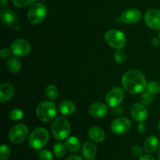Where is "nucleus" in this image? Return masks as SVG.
Segmentation results:
<instances>
[{"instance_id":"f257e3e1","label":"nucleus","mask_w":160,"mask_h":160,"mask_svg":"<svg viewBox=\"0 0 160 160\" xmlns=\"http://www.w3.org/2000/svg\"><path fill=\"white\" fill-rule=\"evenodd\" d=\"M122 85L129 93L138 94L146 88V79L143 73L138 70H129L122 78Z\"/></svg>"},{"instance_id":"f03ea898","label":"nucleus","mask_w":160,"mask_h":160,"mask_svg":"<svg viewBox=\"0 0 160 160\" xmlns=\"http://www.w3.org/2000/svg\"><path fill=\"white\" fill-rule=\"evenodd\" d=\"M56 105L50 101L42 102L36 108V116L42 122L52 121L56 117Z\"/></svg>"},{"instance_id":"7ed1b4c3","label":"nucleus","mask_w":160,"mask_h":160,"mask_svg":"<svg viewBox=\"0 0 160 160\" xmlns=\"http://www.w3.org/2000/svg\"><path fill=\"white\" fill-rule=\"evenodd\" d=\"M49 134L45 128H38L33 130L28 138L29 145L34 149H42L48 142Z\"/></svg>"},{"instance_id":"20e7f679","label":"nucleus","mask_w":160,"mask_h":160,"mask_svg":"<svg viewBox=\"0 0 160 160\" xmlns=\"http://www.w3.org/2000/svg\"><path fill=\"white\" fill-rule=\"evenodd\" d=\"M52 134L57 140H64L70 133V124L64 117H59L52 124Z\"/></svg>"},{"instance_id":"39448f33","label":"nucleus","mask_w":160,"mask_h":160,"mask_svg":"<svg viewBox=\"0 0 160 160\" xmlns=\"http://www.w3.org/2000/svg\"><path fill=\"white\" fill-rule=\"evenodd\" d=\"M105 41L113 48H123L126 45V36L122 31L118 30H109L105 34Z\"/></svg>"},{"instance_id":"423d86ee","label":"nucleus","mask_w":160,"mask_h":160,"mask_svg":"<svg viewBox=\"0 0 160 160\" xmlns=\"http://www.w3.org/2000/svg\"><path fill=\"white\" fill-rule=\"evenodd\" d=\"M47 13L46 7L42 3H34L28 9V17L33 24H38L44 20Z\"/></svg>"},{"instance_id":"0eeeda50","label":"nucleus","mask_w":160,"mask_h":160,"mask_svg":"<svg viewBox=\"0 0 160 160\" xmlns=\"http://www.w3.org/2000/svg\"><path fill=\"white\" fill-rule=\"evenodd\" d=\"M28 128L24 124H17L11 128L9 133V138L12 143L19 144L23 142L28 135Z\"/></svg>"},{"instance_id":"6e6552de","label":"nucleus","mask_w":160,"mask_h":160,"mask_svg":"<svg viewBox=\"0 0 160 160\" xmlns=\"http://www.w3.org/2000/svg\"><path fill=\"white\" fill-rule=\"evenodd\" d=\"M11 52L12 54L19 57L26 56L31 52V44L27 40L23 38H17L11 44Z\"/></svg>"},{"instance_id":"1a4fd4ad","label":"nucleus","mask_w":160,"mask_h":160,"mask_svg":"<svg viewBox=\"0 0 160 160\" xmlns=\"http://www.w3.org/2000/svg\"><path fill=\"white\" fill-rule=\"evenodd\" d=\"M132 123L131 120L125 117H120L113 121L111 123V131L117 135H122L131 130Z\"/></svg>"},{"instance_id":"9d476101","label":"nucleus","mask_w":160,"mask_h":160,"mask_svg":"<svg viewBox=\"0 0 160 160\" xmlns=\"http://www.w3.org/2000/svg\"><path fill=\"white\" fill-rule=\"evenodd\" d=\"M123 97H124V92L121 88H113L106 94V102L109 106L116 108L121 104Z\"/></svg>"},{"instance_id":"9b49d317","label":"nucleus","mask_w":160,"mask_h":160,"mask_svg":"<svg viewBox=\"0 0 160 160\" xmlns=\"http://www.w3.org/2000/svg\"><path fill=\"white\" fill-rule=\"evenodd\" d=\"M145 21L147 26L152 30L160 29V11L150 9L145 12Z\"/></svg>"},{"instance_id":"f8f14e48","label":"nucleus","mask_w":160,"mask_h":160,"mask_svg":"<svg viewBox=\"0 0 160 160\" xmlns=\"http://www.w3.org/2000/svg\"><path fill=\"white\" fill-rule=\"evenodd\" d=\"M131 115L135 120L143 122L148 118V110L142 103H134L130 109Z\"/></svg>"},{"instance_id":"ddd939ff","label":"nucleus","mask_w":160,"mask_h":160,"mask_svg":"<svg viewBox=\"0 0 160 160\" xmlns=\"http://www.w3.org/2000/svg\"><path fill=\"white\" fill-rule=\"evenodd\" d=\"M142 13L139 9H130L123 11L120 16V20L125 23H135L142 19Z\"/></svg>"},{"instance_id":"4468645a","label":"nucleus","mask_w":160,"mask_h":160,"mask_svg":"<svg viewBox=\"0 0 160 160\" xmlns=\"http://www.w3.org/2000/svg\"><path fill=\"white\" fill-rule=\"evenodd\" d=\"M1 21L5 26H13L17 21V14L13 10L9 9H3L0 12Z\"/></svg>"},{"instance_id":"2eb2a0df","label":"nucleus","mask_w":160,"mask_h":160,"mask_svg":"<svg viewBox=\"0 0 160 160\" xmlns=\"http://www.w3.org/2000/svg\"><path fill=\"white\" fill-rule=\"evenodd\" d=\"M15 89L9 83H2L0 86V102H6L13 97Z\"/></svg>"},{"instance_id":"dca6fc26","label":"nucleus","mask_w":160,"mask_h":160,"mask_svg":"<svg viewBox=\"0 0 160 160\" xmlns=\"http://www.w3.org/2000/svg\"><path fill=\"white\" fill-rule=\"evenodd\" d=\"M107 107L102 102L93 103L89 108V113L95 118H102L107 113Z\"/></svg>"},{"instance_id":"f3484780","label":"nucleus","mask_w":160,"mask_h":160,"mask_svg":"<svg viewBox=\"0 0 160 160\" xmlns=\"http://www.w3.org/2000/svg\"><path fill=\"white\" fill-rule=\"evenodd\" d=\"M96 147L92 142H85L81 148V154L83 157L88 160H93L96 156Z\"/></svg>"},{"instance_id":"a211bd4d","label":"nucleus","mask_w":160,"mask_h":160,"mask_svg":"<svg viewBox=\"0 0 160 160\" xmlns=\"http://www.w3.org/2000/svg\"><path fill=\"white\" fill-rule=\"evenodd\" d=\"M159 145V138L156 136H150L144 142V150L147 153H153L156 151Z\"/></svg>"},{"instance_id":"6ab92c4d","label":"nucleus","mask_w":160,"mask_h":160,"mask_svg":"<svg viewBox=\"0 0 160 160\" xmlns=\"http://www.w3.org/2000/svg\"><path fill=\"white\" fill-rule=\"evenodd\" d=\"M88 134L89 138L93 142H97V143L102 142L105 140V138H106V134H105L104 131L100 128H98V127H92V128H91L88 130Z\"/></svg>"},{"instance_id":"aec40b11","label":"nucleus","mask_w":160,"mask_h":160,"mask_svg":"<svg viewBox=\"0 0 160 160\" xmlns=\"http://www.w3.org/2000/svg\"><path fill=\"white\" fill-rule=\"evenodd\" d=\"M76 110V106L72 101L66 100L62 102L59 106V111L62 115H71Z\"/></svg>"},{"instance_id":"412c9836","label":"nucleus","mask_w":160,"mask_h":160,"mask_svg":"<svg viewBox=\"0 0 160 160\" xmlns=\"http://www.w3.org/2000/svg\"><path fill=\"white\" fill-rule=\"evenodd\" d=\"M66 147L71 152H78L81 148V142L76 137H70L66 142Z\"/></svg>"},{"instance_id":"4be33fe9","label":"nucleus","mask_w":160,"mask_h":160,"mask_svg":"<svg viewBox=\"0 0 160 160\" xmlns=\"http://www.w3.org/2000/svg\"><path fill=\"white\" fill-rule=\"evenodd\" d=\"M6 67L8 70L12 73H17L21 68V62L19 59L16 57H11L8 59L6 62Z\"/></svg>"},{"instance_id":"5701e85b","label":"nucleus","mask_w":160,"mask_h":160,"mask_svg":"<svg viewBox=\"0 0 160 160\" xmlns=\"http://www.w3.org/2000/svg\"><path fill=\"white\" fill-rule=\"evenodd\" d=\"M67 149L66 145H63L61 142H57L53 146V152H54L55 156L58 158H61L65 156Z\"/></svg>"},{"instance_id":"b1692460","label":"nucleus","mask_w":160,"mask_h":160,"mask_svg":"<svg viewBox=\"0 0 160 160\" xmlns=\"http://www.w3.org/2000/svg\"><path fill=\"white\" fill-rule=\"evenodd\" d=\"M45 94L50 100H56L58 97V88L56 86L50 84L45 89Z\"/></svg>"},{"instance_id":"393cba45","label":"nucleus","mask_w":160,"mask_h":160,"mask_svg":"<svg viewBox=\"0 0 160 160\" xmlns=\"http://www.w3.org/2000/svg\"><path fill=\"white\" fill-rule=\"evenodd\" d=\"M147 92L152 95H156L160 92V84L157 81H150L146 85Z\"/></svg>"},{"instance_id":"a878e982","label":"nucleus","mask_w":160,"mask_h":160,"mask_svg":"<svg viewBox=\"0 0 160 160\" xmlns=\"http://www.w3.org/2000/svg\"><path fill=\"white\" fill-rule=\"evenodd\" d=\"M153 100H154L153 95H152L148 92H144L141 96V102L144 106H151L153 102Z\"/></svg>"},{"instance_id":"bb28decb","label":"nucleus","mask_w":160,"mask_h":160,"mask_svg":"<svg viewBox=\"0 0 160 160\" xmlns=\"http://www.w3.org/2000/svg\"><path fill=\"white\" fill-rule=\"evenodd\" d=\"M114 59L115 61L118 63H122L126 59V52L123 51L122 48H119L115 52V56H114Z\"/></svg>"},{"instance_id":"cd10ccee","label":"nucleus","mask_w":160,"mask_h":160,"mask_svg":"<svg viewBox=\"0 0 160 160\" xmlns=\"http://www.w3.org/2000/svg\"><path fill=\"white\" fill-rule=\"evenodd\" d=\"M11 153L10 148L6 145H2L0 147V159L4 160L7 159Z\"/></svg>"},{"instance_id":"c85d7f7f","label":"nucleus","mask_w":160,"mask_h":160,"mask_svg":"<svg viewBox=\"0 0 160 160\" xmlns=\"http://www.w3.org/2000/svg\"><path fill=\"white\" fill-rule=\"evenodd\" d=\"M23 111L18 109H13V110L11 111L10 113H9V117H10L11 120H15V121H17V120H21V119L23 118Z\"/></svg>"},{"instance_id":"c756f323","label":"nucleus","mask_w":160,"mask_h":160,"mask_svg":"<svg viewBox=\"0 0 160 160\" xmlns=\"http://www.w3.org/2000/svg\"><path fill=\"white\" fill-rule=\"evenodd\" d=\"M12 2L17 7L23 8L31 5L35 2V0H12Z\"/></svg>"},{"instance_id":"7c9ffc66","label":"nucleus","mask_w":160,"mask_h":160,"mask_svg":"<svg viewBox=\"0 0 160 160\" xmlns=\"http://www.w3.org/2000/svg\"><path fill=\"white\" fill-rule=\"evenodd\" d=\"M40 160H53V156L48 150H42L38 154Z\"/></svg>"},{"instance_id":"2f4dec72","label":"nucleus","mask_w":160,"mask_h":160,"mask_svg":"<svg viewBox=\"0 0 160 160\" xmlns=\"http://www.w3.org/2000/svg\"><path fill=\"white\" fill-rule=\"evenodd\" d=\"M131 152H132V154L135 157H142L143 151H142V148L140 146H138V145H134L131 148Z\"/></svg>"},{"instance_id":"473e14b6","label":"nucleus","mask_w":160,"mask_h":160,"mask_svg":"<svg viewBox=\"0 0 160 160\" xmlns=\"http://www.w3.org/2000/svg\"><path fill=\"white\" fill-rule=\"evenodd\" d=\"M138 131L139 134H142V135H144V134H146L147 132L146 125H145L144 123H142V122H141V123H139L138 126Z\"/></svg>"},{"instance_id":"72a5a7b5","label":"nucleus","mask_w":160,"mask_h":160,"mask_svg":"<svg viewBox=\"0 0 160 160\" xmlns=\"http://www.w3.org/2000/svg\"><path fill=\"white\" fill-rule=\"evenodd\" d=\"M12 52L11 50H9V48H3L2 49L0 52V56H1L2 58L5 59V58H7L10 56V53Z\"/></svg>"},{"instance_id":"f704fd0d","label":"nucleus","mask_w":160,"mask_h":160,"mask_svg":"<svg viewBox=\"0 0 160 160\" xmlns=\"http://www.w3.org/2000/svg\"><path fill=\"white\" fill-rule=\"evenodd\" d=\"M66 160H83V159L81 157V156L74 155V156H69L68 158H67V159Z\"/></svg>"},{"instance_id":"c9c22d12","label":"nucleus","mask_w":160,"mask_h":160,"mask_svg":"<svg viewBox=\"0 0 160 160\" xmlns=\"http://www.w3.org/2000/svg\"><path fill=\"white\" fill-rule=\"evenodd\" d=\"M139 160H156L152 156H148V155H145V156H142V157L139 159Z\"/></svg>"},{"instance_id":"e433bc0d","label":"nucleus","mask_w":160,"mask_h":160,"mask_svg":"<svg viewBox=\"0 0 160 160\" xmlns=\"http://www.w3.org/2000/svg\"><path fill=\"white\" fill-rule=\"evenodd\" d=\"M7 3H8V0H0V4H1L2 7L6 6Z\"/></svg>"},{"instance_id":"4c0bfd02","label":"nucleus","mask_w":160,"mask_h":160,"mask_svg":"<svg viewBox=\"0 0 160 160\" xmlns=\"http://www.w3.org/2000/svg\"><path fill=\"white\" fill-rule=\"evenodd\" d=\"M157 156H158V159L160 160V147L158 148V151H157Z\"/></svg>"},{"instance_id":"58836bf2","label":"nucleus","mask_w":160,"mask_h":160,"mask_svg":"<svg viewBox=\"0 0 160 160\" xmlns=\"http://www.w3.org/2000/svg\"><path fill=\"white\" fill-rule=\"evenodd\" d=\"M158 129L160 131V120L159 121V123H158Z\"/></svg>"},{"instance_id":"ea45409f","label":"nucleus","mask_w":160,"mask_h":160,"mask_svg":"<svg viewBox=\"0 0 160 160\" xmlns=\"http://www.w3.org/2000/svg\"><path fill=\"white\" fill-rule=\"evenodd\" d=\"M159 38H160V32H159Z\"/></svg>"}]
</instances>
